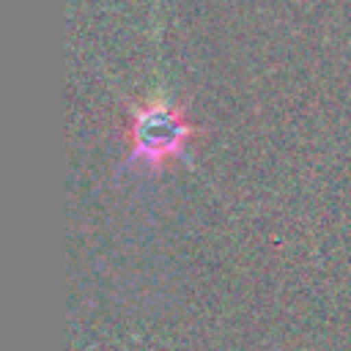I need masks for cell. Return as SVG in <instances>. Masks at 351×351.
Returning a JSON list of instances; mask_svg holds the SVG:
<instances>
[{
	"label": "cell",
	"mask_w": 351,
	"mask_h": 351,
	"mask_svg": "<svg viewBox=\"0 0 351 351\" xmlns=\"http://www.w3.org/2000/svg\"><path fill=\"white\" fill-rule=\"evenodd\" d=\"M195 126L176 104H145L132 110L129 121V162L165 167L170 159L184 156Z\"/></svg>",
	"instance_id": "1"
}]
</instances>
